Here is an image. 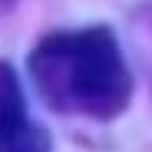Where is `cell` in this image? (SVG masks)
Masks as SVG:
<instances>
[{"label": "cell", "mask_w": 152, "mask_h": 152, "mask_svg": "<svg viewBox=\"0 0 152 152\" xmlns=\"http://www.w3.org/2000/svg\"><path fill=\"white\" fill-rule=\"evenodd\" d=\"M30 76L53 109L116 119L132 96V76L109 27L60 30L30 53Z\"/></svg>", "instance_id": "cell-1"}, {"label": "cell", "mask_w": 152, "mask_h": 152, "mask_svg": "<svg viewBox=\"0 0 152 152\" xmlns=\"http://www.w3.org/2000/svg\"><path fill=\"white\" fill-rule=\"evenodd\" d=\"M27 119V109H23V89L17 73L10 69V63H0V129Z\"/></svg>", "instance_id": "cell-3"}, {"label": "cell", "mask_w": 152, "mask_h": 152, "mask_svg": "<svg viewBox=\"0 0 152 152\" xmlns=\"http://www.w3.org/2000/svg\"><path fill=\"white\" fill-rule=\"evenodd\" d=\"M0 152H50V139L37 122L20 119L0 129Z\"/></svg>", "instance_id": "cell-2"}]
</instances>
